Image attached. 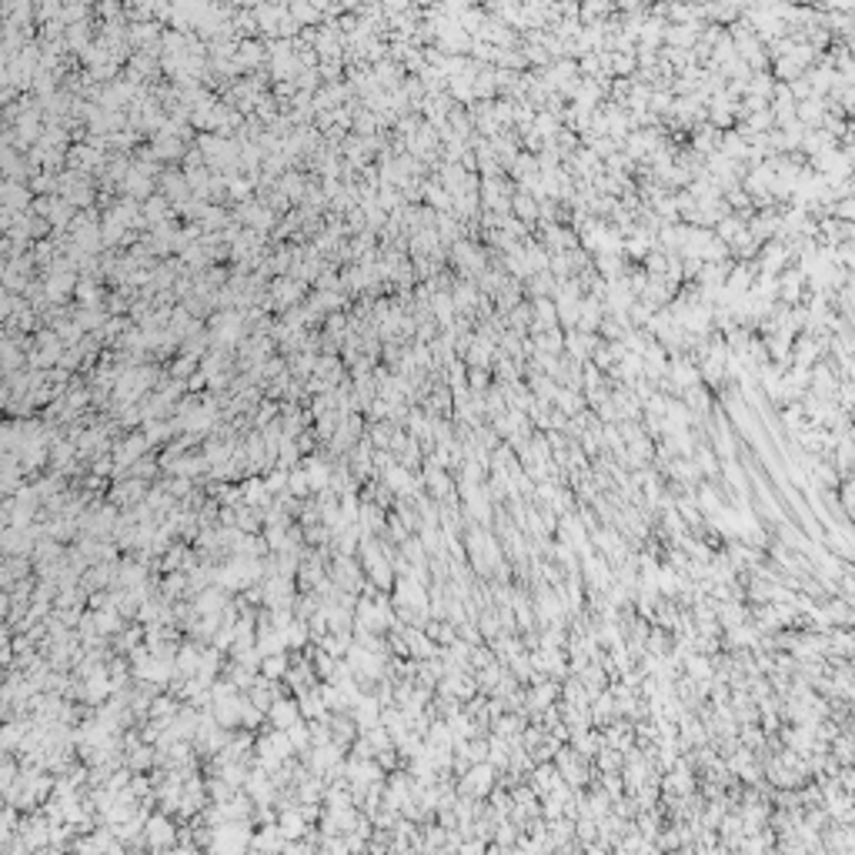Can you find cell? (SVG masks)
<instances>
[{"mask_svg":"<svg viewBox=\"0 0 855 855\" xmlns=\"http://www.w3.org/2000/svg\"><path fill=\"white\" fill-rule=\"evenodd\" d=\"M494 775H498V768H494L492 762L485 759V762H475V765H468V772L461 775V782H458V792L465 798H485V795H492V789H494Z\"/></svg>","mask_w":855,"mask_h":855,"instance_id":"cell-1","label":"cell"},{"mask_svg":"<svg viewBox=\"0 0 855 855\" xmlns=\"http://www.w3.org/2000/svg\"><path fill=\"white\" fill-rule=\"evenodd\" d=\"M672 381H675L678 391H685V388L699 384V368L688 361V358H675V361H672Z\"/></svg>","mask_w":855,"mask_h":855,"instance_id":"cell-2","label":"cell"},{"mask_svg":"<svg viewBox=\"0 0 855 855\" xmlns=\"http://www.w3.org/2000/svg\"><path fill=\"white\" fill-rule=\"evenodd\" d=\"M512 210L518 214V217H525V221H532L534 214H538V201H534L532 194L525 190V194H514L512 197Z\"/></svg>","mask_w":855,"mask_h":855,"instance_id":"cell-3","label":"cell"},{"mask_svg":"<svg viewBox=\"0 0 855 855\" xmlns=\"http://www.w3.org/2000/svg\"><path fill=\"white\" fill-rule=\"evenodd\" d=\"M488 361H492V341L478 338V341L471 344V351H468V364H471V368H488Z\"/></svg>","mask_w":855,"mask_h":855,"instance_id":"cell-4","label":"cell"},{"mask_svg":"<svg viewBox=\"0 0 855 855\" xmlns=\"http://www.w3.org/2000/svg\"><path fill=\"white\" fill-rule=\"evenodd\" d=\"M678 512H682L685 525H702V512H699V501H695V498H685V501H678Z\"/></svg>","mask_w":855,"mask_h":855,"instance_id":"cell-5","label":"cell"},{"mask_svg":"<svg viewBox=\"0 0 855 855\" xmlns=\"http://www.w3.org/2000/svg\"><path fill=\"white\" fill-rule=\"evenodd\" d=\"M832 739H836V735H832ZM832 748H836V759L842 762V765H849V762H852V739H849V735L836 739V745H832Z\"/></svg>","mask_w":855,"mask_h":855,"instance_id":"cell-6","label":"cell"},{"mask_svg":"<svg viewBox=\"0 0 855 855\" xmlns=\"http://www.w3.org/2000/svg\"><path fill=\"white\" fill-rule=\"evenodd\" d=\"M699 468H702L705 475H715V471H719V465H715V455H712L708 448H702V451H699Z\"/></svg>","mask_w":855,"mask_h":855,"instance_id":"cell-7","label":"cell"},{"mask_svg":"<svg viewBox=\"0 0 855 855\" xmlns=\"http://www.w3.org/2000/svg\"><path fill=\"white\" fill-rule=\"evenodd\" d=\"M468 384L471 388H488V368H471V378H468Z\"/></svg>","mask_w":855,"mask_h":855,"instance_id":"cell-8","label":"cell"}]
</instances>
